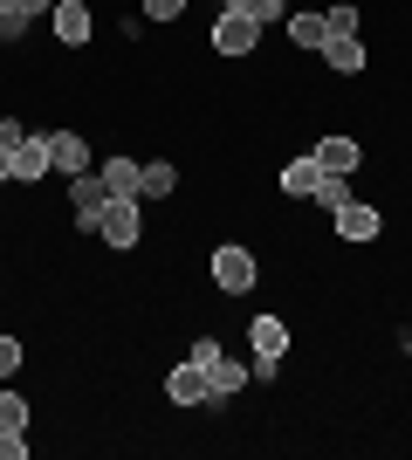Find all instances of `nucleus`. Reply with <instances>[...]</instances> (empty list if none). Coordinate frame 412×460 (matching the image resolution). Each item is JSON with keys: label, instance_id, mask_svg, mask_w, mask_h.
I'll return each mask as SVG.
<instances>
[{"label": "nucleus", "instance_id": "obj_1", "mask_svg": "<svg viewBox=\"0 0 412 460\" xmlns=\"http://www.w3.org/2000/svg\"><path fill=\"white\" fill-rule=\"evenodd\" d=\"M97 234L110 241V248H137V234H145V199H124V192H110L97 207Z\"/></svg>", "mask_w": 412, "mask_h": 460}, {"label": "nucleus", "instance_id": "obj_2", "mask_svg": "<svg viewBox=\"0 0 412 460\" xmlns=\"http://www.w3.org/2000/svg\"><path fill=\"white\" fill-rule=\"evenodd\" d=\"M261 49V28L248 14H234V7H220V21H214V56H255Z\"/></svg>", "mask_w": 412, "mask_h": 460}, {"label": "nucleus", "instance_id": "obj_3", "mask_svg": "<svg viewBox=\"0 0 412 460\" xmlns=\"http://www.w3.org/2000/svg\"><path fill=\"white\" fill-rule=\"evenodd\" d=\"M48 28H56L62 49H83L90 28H97V21H90V0H56V7H48Z\"/></svg>", "mask_w": 412, "mask_h": 460}, {"label": "nucleus", "instance_id": "obj_4", "mask_svg": "<svg viewBox=\"0 0 412 460\" xmlns=\"http://www.w3.org/2000/svg\"><path fill=\"white\" fill-rule=\"evenodd\" d=\"M110 199V186H103V172H76L69 179V207H76V227L97 234V207Z\"/></svg>", "mask_w": 412, "mask_h": 460}, {"label": "nucleus", "instance_id": "obj_5", "mask_svg": "<svg viewBox=\"0 0 412 460\" xmlns=\"http://www.w3.org/2000/svg\"><path fill=\"white\" fill-rule=\"evenodd\" d=\"M41 172H56V158H48V131H28L14 145V179H21V186H41Z\"/></svg>", "mask_w": 412, "mask_h": 460}, {"label": "nucleus", "instance_id": "obj_6", "mask_svg": "<svg viewBox=\"0 0 412 460\" xmlns=\"http://www.w3.org/2000/svg\"><path fill=\"white\" fill-rule=\"evenodd\" d=\"M214 282L227 288V296L255 288V254H248V248H214Z\"/></svg>", "mask_w": 412, "mask_h": 460}, {"label": "nucleus", "instance_id": "obj_7", "mask_svg": "<svg viewBox=\"0 0 412 460\" xmlns=\"http://www.w3.org/2000/svg\"><path fill=\"white\" fill-rule=\"evenodd\" d=\"M165 392H172V405H206V399H214V378H206V371L186 358V365L165 378Z\"/></svg>", "mask_w": 412, "mask_h": 460}, {"label": "nucleus", "instance_id": "obj_8", "mask_svg": "<svg viewBox=\"0 0 412 460\" xmlns=\"http://www.w3.org/2000/svg\"><path fill=\"white\" fill-rule=\"evenodd\" d=\"M316 56L330 62L337 76H357V69L372 62V49H364V41H357V35H330V41H323V49H316Z\"/></svg>", "mask_w": 412, "mask_h": 460}, {"label": "nucleus", "instance_id": "obj_9", "mask_svg": "<svg viewBox=\"0 0 412 460\" xmlns=\"http://www.w3.org/2000/svg\"><path fill=\"white\" fill-rule=\"evenodd\" d=\"M378 227H385V220H378L372 199H351V207H337V234H344V241H378Z\"/></svg>", "mask_w": 412, "mask_h": 460}, {"label": "nucleus", "instance_id": "obj_10", "mask_svg": "<svg viewBox=\"0 0 412 460\" xmlns=\"http://www.w3.org/2000/svg\"><path fill=\"white\" fill-rule=\"evenodd\" d=\"M316 165H323V172H344V179H351L357 165H364V145H357V137H323V145H316Z\"/></svg>", "mask_w": 412, "mask_h": 460}, {"label": "nucleus", "instance_id": "obj_11", "mask_svg": "<svg viewBox=\"0 0 412 460\" xmlns=\"http://www.w3.org/2000/svg\"><path fill=\"white\" fill-rule=\"evenodd\" d=\"M48 158H56V172H90V145H83L76 131H48Z\"/></svg>", "mask_w": 412, "mask_h": 460}, {"label": "nucleus", "instance_id": "obj_12", "mask_svg": "<svg viewBox=\"0 0 412 460\" xmlns=\"http://www.w3.org/2000/svg\"><path fill=\"white\" fill-rule=\"evenodd\" d=\"M248 344H255V358H282V350H289V323H282V316H255V323H248Z\"/></svg>", "mask_w": 412, "mask_h": 460}, {"label": "nucleus", "instance_id": "obj_13", "mask_svg": "<svg viewBox=\"0 0 412 460\" xmlns=\"http://www.w3.org/2000/svg\"><path fill=\"white\" fill-rule=\"evenodd\" d=\"M316 179H323L316 152H302V158H289V165H282V192H289V199H310V192H316Z\"/></svg>", "mask_w": 412, "mask_h": 460}, {"label": "nucleus", "instance_id": "obj_14", "mask_svg": "<svg viewBox=\"0 0 412 460\" xmlns=\"http://www.w3.org/2000/svg\"><path fill=\"white\" fill-rule=\"evenodd\" d=\"M41 7H56V0H0V41H21V28H28Z\"/></svg>", "mask_w": 412, "mask_h": 460}, {"label": "nucleus", "instance_id": "obj_15", "mask_svg": "<svg viewBox=\"0 0 412 460\" xmlns=\"http://www.w3.org/2000/svg\"><path fill=\"white\" fill-rule=\"evenodd\" d=\"M172 186H179V165H165V158H152V165L137 172V199H145V207H152V199H165Z\"/></svg>", "mask_w": 412, "mask_h": 460}, {"label": "nucleus", "instance_id": "obj_16", "mask_svg": "<svg viewBox=\"0 0 412 460\" xmlns=\"http://www.w3.org/2000/svg\"><path fill=\"white\" fill-rule=\"evenodd\" d=\"M289 41H295V49H323V41H330V21L302 7V14H289Z\"/></svg>", "mask_w": 412, "mask_h": 460}, {"label": "nucleus", "instance_id": "obj_17", "mask_svg": "<svg viewBox=\"0 0 412 460\" xmlns=\"http://www.w3.org/2000/svg\"><path fill=\"white\" fill-rule=\"evenodd\" d=\"M137 172H145L137 158H103V186L124 192V199H137Z\"/></svg>", "mask_w": 412, "mask_h": 460}, {"label": "nucleus", "instance_id": "obj_18", "mask_svg": "<svg viewBox=\"0 0 412 460\" xmlns=\"http://www.w3.org/2000/svg\"><path fill=\"white\" fill-rule=\"evenodd\" d=\"M310 199H316V207H323V213L351 207V179H344V172H323V179H316V192H310Z\"/></svg>", "mask_w": 412, "mask_h": 460}, {"label": "nucleus", "instance_id": "obj_19", "mask_svg": "<svg viewBox=\"0 0 412 460\" xmlns=\"http://www.w3.org/2000/svg\"><path fill=\"white\" fill-rule=\"evenodd\" d=\"M241 385H255V378H248V365H227V358H220V365H214V399H234Z\"/></svg>", "mask_w": 412, "mask_h": 460}, {"label": "nucleus", "instance_id": "obj_20", "mask_svg": "<svg viewBox=\"0 0 412 460\" xmlns=\"http://www.w3.org/2000/svg\"><path fill=\"white\" fill-rule=\"evenodd\" d=\"M234 14H248L255 28H268V21H282V0H227Z\"/></svg>", "mask_w": 412, "mask_h": 460}, {"label": "nucleus", "instance_id": "obj_21", "mask_svg": "<svg viewBox=\"0 0 412 460\" xmlns=\"http://www.w3.org/2000/svg\"><path fill=\"white\" fill-rule=\"evenodd\" d=\"M0 426L28 433V399H21V392H0Z\"/></svg>", "mask_w": 412, "mask_h": 460}, {"label": "nucleus", "instance_id": "obj_22", "mask_svg": "<svg viewBox=\"0 0 412 460\" xmlns=\"http://www.w3.org/2000/svg\"><path fill=\"white\" fill-rule=\"evenodd\" d=\"M220 358H227V350H220V337H214V330H206V337H199V344H193V365L206 371V378H214V365H220Z\"/></svg>", "mask_w": 412, "mask_h": 460}, {"label": "nucleus", "instance_id": "obj_23", "mask_svg": "<svg viewBox=\"0 0 412 460\" xmlns=\"http://www.w3.org/2000/svg\"><path fill=\"white\" fill-rule=\"evenodd\" d=\"M21 371V337H0V378H14Z\"/></svg>", "mask_w": 412, "mask_h": 460}, {"label": "nucleus", "instance_id": "obj_24", "mask_svg": "<svg viewBox=\"0 0 412 460\" xmlns=\"http://www.w3.org/2000/svg\"><path fill=\"white\" fill-rule=\"evenodd\" d=\"M323 21H330V35H357V7H330Z\"/></svg>", "mask_w": 412, "mask_h": 460}, {"label": "nucleus", "instance_id": "obj_25", "mask_svg": "<svg viewBox=\"0 0 412 460\" xmlns=\"http://www.w3.org/2000/svg\"><path fill=\"white\" fill-rule=\"evenodd\" d=\"M145 14H152V21H179V14H186V0H145Z\"/></svg>", "mask_w": 412, "mask_h": 460}, {"label": "nucleus", "instance_id": "obj_26", "mask_svg": "<svg viewBox=\"0 0 412 460\" xmlns=\"http://www.w3.org/2000/svg\"><path fill=\"white\" fill-rule=\"evenodd\" d=\"M21 454H28V440H21L14 426H0V460H21Z\"/></svg>", "mask_w": 412, "mask_h": 460}]
</instances>
